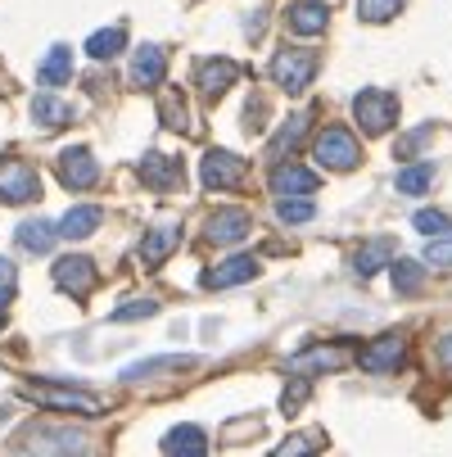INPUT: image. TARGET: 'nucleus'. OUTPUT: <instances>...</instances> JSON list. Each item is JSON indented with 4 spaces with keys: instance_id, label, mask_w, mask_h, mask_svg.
Listing matches in <instances>:
<instances>
[{
    "instance_id": "1",
    "label": "nucleus",
    "mask_w": 452,
    "mask_h": 457,
    "mask_svg": "<svg viewBox=\"0 0 452 457\" xmlns=\"http://www.w3.org/2000/svg\"><path fill=\"white\" fill-rule=\"evenodd\" d=\"M19 395L32 399V403H41V408H54V412H78V417L104 412V403H100L95 395H82V389H54V385H45V380H23Z\"/></svg>"
},
{
    "instance_id": "2",
    "label": "nucleus",
    "mask_w": 452,
    "mask_h": 457,
    "mask_svg": "<svg viewBox=\"0 0 452 457\" xmlns=\"http://www.w3.org/2000/svg\"><path fill=\"white\" fill-rule=\"evenodd\" d=\"M353 118H357V127L366 137H384L399 122V100L390 91H362L353 100Z\"/></svg>"
},
{
    "instance_id": "3",
    "label": "nucleus",
    "mask_w": 452,
    "mask_h": 457,
    "mask_svg": "<svg viewBox=\"0 0 452 457\" xmlns=\"http://www.w3.org/2000/svg\"><path fill=\"white\" fill-rule=\"evenodd\" d=\"M316 163L331 168V172H353L362 163V150H357L353 132H344V127H326V132L316 137Z\"/></svg>"
},
{
    "instance_id": "4",
    "label": "nucleus",
    "mask_w": 452,
    "mask_h": 457,
    "mask_svg": "<svg viewBox=\"0 0 452 457\" xmlns=\"http://www.w3.org/2000/svg\"><path fill=\"white\" fill-rule=\"evenodd\" d=\"M312 78H316V54H308V50H281V54L272 59V82H276L285 96L308 91Z\"/></svg>"
},
{
    "instance_id": "5",
    "label": "nucleus",
    "mask_w": 452,
    "mask_h": 457,
    "mask_svg": "<svg viewBox=\"0 0 452 457\" xmlns=\"http://www.w3.org/2000/svg\"><path fill=\"white\" fill-rule=\"evenodd\" d=\"M200 181L209 190H231V186L244 181V159L231 154V150H209L204 163H200Z\"/></svg>"
},
{
    "instance_id": "6",
    "label": "nucleus",
    "mask_w": 452,
    "mask_h": 457,
    "mask_svg": "<svg viewBox=\"0 0 452 457\" xmlns=\"http://www.w3.org/2000/svg\"><path fill=\"white\" fill-rule=\"evenodd\" d=\"M41 195V181L28 163H0V204H32Z\"/></svg>"
},
{
    "instance_id": "7",
    "label": "nucleus",
    "mask_w": 452,
    "mask_h": 457,
    "mask_svg": "<svg viewBox=\"0 0 452 457\" xmlns=\"http://www.w3.org/2000/svg\"><path fill=\"white\" fill-rule=\"evenodd\" d=\"M59 181L69 190H91L100 181V168H95V154L86 145H73L59 154Z\"/></svg>"
},
{
    "instance_id": "8",
    "label": "nucleus",
    "mask_w": 452,
    "mask_h": 457,
    "mask_svg": "<svg viewBox=\"0 0 452 457\" xmlns=\"http://www.w3.org/2000/svg\"><path fill=\"white\" fill-rule=\"evenodd\" d=\"M54 286L59 290H69V295H86L91 286H95V263H91V258H82V253H69V258H59V263H54Z\"/></svg>"
},
{
    "instance_id": "9",
    "label": "nucleus",
    "mask_w": 452,
    "mask_h": 457,
    "mask_svg": "<svg viewBox=\"0 0 452 457\" xmlns=\"http://www.w3.org/2000/svg\"><path fill=\"white\" fill-rule=\"evenodd\" d=\"M235 78H240V63H235V59H200V63H195V87H200V96H209V100H218Z\"/></svg>"
},
{
    "instance_id": "10",
    "label": "nucleus",
    "mask_w": 452,
    "mask_h": 457,
    "mask_svg": "<svg viewBox=\"0 0 452 457\" xmlns=\"http://www.w3.org/2000/svg\"><path fill=\"white\" fill-rule=\"evenodd\" d=\"M326 23H331V10L321 5V0H299V5L285 10V28L294 37H321V32H326Z\"/></svg>"
},
{
    "instance_id": "11",
    "label": "nucleus",
    "mask_w": 452,
    "mask_h": 457,
    "mask_svg": "<svg viewBox=\"0 0 452 457\" xmlns=\"http://www.w3.org/2000/svg\"><path fill=\"white\" fill-rule=\"evenodd\" d=\"M249 236V213L244 209H218L204 227V240L209 245H240Z\"/></svg>"
},
{
    "instance_id": "12",
    "label": "nucleus",
    "mask_w": 452,
    "mask_h": 457,
    "mask_svg": "<svg viewBox=\"0 0 452 457\" xmlns=\"http://www.w3.org/2000/svg\"><path fill=\"white\" fill-rule=\"evenodd\" d=\"M349 362V345H316V349H308V353H294L285 367L290 371H340Z\"/></svg>"
},
{
    "instance_id": "13",
    "label": "nucleus",
    "mask_w": 452,
    "mask_h": 457,
    "mask_svg": "<svg viewBox=\"0 0 452 457\" xmlns=\"http://www.w3.org/2000/svg\"><path fill=\"white\" fill-rule=\"evenodd\" d=\"M403 358H407L403 336H380L375 345H366V349H362V367H366V371H399V367H403Z\"/></svg>"
},
{
    "instance_id": "14",
    "label": "nucleus",
    "mask_w": 452,
    "mask_h": 457,
    "mask_svg": "<svg viewBox=\"0 0 452 457\" xmlns=\"http://www.w3.org/2000/svg\"><path fill=\"white\" fill-rule=\"evenodd\" d=\"M258 277V258L240 253V258H226V263H218L213 272H204V286L209 290H231V286H244Z\"/></svg>"
},
{
    "instance_id": "15",
    "label": "nucleus",
    "mask_w": 452,
    "mask_h": 457,
    "mask_svg": "<svg viewBox=\"0 0 452 457\" xmlns=\"http://www.w3.org/2000/svg\"><path fill=\"white\" fill-rule=\"evenodd\" d=\"M163 73H168L163 50H159V46H141V50H136V59H132V87L150 91V87H159V82H163Z\"/></svg>"
},
{
    "instance_id": "16",
    "label": "nucleus",
    "mask_w": 452,
    "mask_h": 457,
    "mask_svg": "<svg viewBox=\"0 0 452 457\" xmlns=\"http://www.w3.org/2000/svg\"><path fill=\"white\" fill-rule=\"evenodd\" d=\"M141 181L154 186V190H177L181 186V163L168 159V154H145L141 159Z\"/></svg>"
},
{
    "instance_id": "17",
    "label": "nucleus",
    "mask_w": 452,
    "mask_h": 457,
    "mask_svg": "<svg viewBox=\"0 0 452 457\" xmlns=\"http://www.w3.org/2000/svg\"><path fill=\"white\" fill-rule=\"evenodd\" d=\"M384 263H394V240H384V236L366 240V245L353 253V272H357V277H375Z\"/></svg>"
},
{
    "instance_id": "18",
    "label": "nucleus",
    "mask_w": 452,
    "mask_h": 457,
    "mask_svg": "<svg viewBox=\"0 0 452 457\" xmlns=\"http://www.w3.org/2000/svg\"><path fill=\"white\" fill-rule=\"evenodd\" d=\"M204 448H209V435L200 426H177L163 435V453L172 457H204Z\"/></svg>"
},
{
    "instance_id": "19",
    "label": "nucleus",
    "mask_w": 452,
    "mask_h": 457,
    "mask_svg": "<svg viewBox=\"0 0 452 457\" xmlns=\"http://www.w3.org/2000/svg\"><path fill=\"white\" fill-rule=\"evenodd\" d=\"M272 190L276 195H312L316 190V172H308L303 163H281L272 172Z\"/></svg>"
},
{
    "instance_id": "20",
    "label": "nucleus",
    "mask_w": 452,
    "mask_h": 457,
    "mask_svg": "<svg viewBox=\"0 0 452 457\" xmlns=\"http://www.w3.org/2000/svg\"><path fill=\"white\" fill-rule=\"evenodd\" d=\"M95 227H100V209H95V204H78L73 213H63V222H59V240H86Z\"/></svg>"
},
{
    "instance_id": "21",
    "label": "nucleus",
    "mask_w": 452,
    "mask_h": 457,
    "mask_svg": "<svg viewBox=\"0 0 452 457\" xmlns=\"http://www.w3.org/2000/svg\"><path fill=\"white\" fill-rule=\"evenodd\" d=\"M177 222H163V227H154L150 236H145V245H141V258H145V263L154 268V263H163V258L177 249Z\"/></svg>"
},
{
    "instance_id": "22",
    "label": "nucleus",
    "mask_w": 452,
    "mask_h": 457,
    "mask_svg": "<svg viewBox=\"0 0 452 457\" xmlns=\"http://www.w3.org/2000/svg\"><path fill=\"white\" fill-rule=\"evenodd\" d=\"M54 236H59V227H54V222H45V218H32V222H23V227H19V245H23L28 253H50Z\"/></svg>"
},
{
    "instance_id": "23",
    "label": "nucleus",
    "mask_w": 452,
    "mask_h": 457,
    "mask_svg": "<svg viewBox=\"0 0 452 457\" xmlns=\"http://www.w3.org/2000/svg\"><path fill=\"white\" fill-rule=\"evenodd\" d=\"M73 78V54H69V46H54L45 59H41V82L45 87H63Z\"/></svg>"
},
{
    "instance_id": "24",
    "label": "nucleus",
    "mask_w": 452,
    "mask_h": 457,
    "mask_svg": "<svg viewBox=\"0 0 452 457\" xmlns=\"http://www.w3.org/2000/svg\"><path fill=\"white\" fill-rule=\"evenodd\" d=\"M32 118L41 127H63V122H73V104L59 100V96H37L32 100Z\"/></svg>"
},
{
    "instance_id": "25",
    "label": "nucleus",
    "mask_w": 452,
    "mask_h": 457,
    "mask_svg": "<svg viewBox=\"0 0 452 457\" xmlns=\"http://www.w3.org/2000/svg\"><path fill=\"white\" fill-rule=\"evenodd\" d=\"M122 46H127V28H104V32H91V37H86V54L100 59V63L113 59Z\"/></svg>"
},
{
    "instance_id": "26",
    "label": "nucleus",
    "mask_w": 452,
    "mask_h": 457,
    "mask_svg": "<svg viewBox=\"0 0 452 457\" xmlns=\"http://www.w3.org/2000/svg\"><path fill=\"white\" fill-rule=\"evenodd\" d=\"M276 218H281V222H290V227H299V222H312V218H316V209L308 204V195H281Z\"/></svg>"
},
{
    "instance_id": "27",
    "label": "nucleus",
    "mask_w": 452,
    "mask_h": 457,
    "mask_svg": "<svg viewBox=\"0 0 452 457\" xmlns=\"http://www.w3.org/2000/svg\"><path fill=\"white\" fill-rule=\"evenodd\" d=\"M181 367H195V358H150V362H136V367H127L122 380H141V376H154V371H181Z\"/></svg>"
},
{
    "instance_id": "28",
    "label": "nucleus",
    "mask_w": 452,
    "mask_h": 457,
    "mask_svg": "<svg viewBox=\"0 0 452 457\" xmlns=\"http://www.w3.org/2000/svg\"><path fill=\"white\" fill-rule=\"evenodd\" d=\"M430 181H434V168H430V163H412V168H403V172L394 177V186H399L403 195H421V190H430Z\"/></svg>"
},
{
    "instance_id": "29",
    "label": "nucleus",
    "mask_w": 452,
    "mask_h": 457,
    "mask_svg": "<svg viewBox=\"0 0 452 457\" xmlns=\"http://www.w3.org/2000/svg\"><path fill=\"white\" fill-rule=\"evenodd\" d=\"M303 132H308V113H294V118L281 127V137L272 141V154H290L294 145H303Z\"/></svg>"
},
{
    "instance_id": "30",
    "label": "nucleus",
    "mask_w": 452,
    "mask_h": 457,
    "mask_svg": "<svg viewBox=\"0 0 452 457\" xmlns=\"http://www.w3.org/2000/svg\"><path fill=\"white\" fill-rule=\"evenodd\" d=\"M403 10V0H357V19L362 23H390Z\"/></svg>"
},
{
    "instance_id": "31",
    "label": "nucleus",
    "mask_w": 452,
    "mask_h": 457,
    "mask_svg": "<svg viewBox=\"0 0 452 457\" xmlns=\"http://www.w3.org/2000/svg\"><path fill=\"white\" fill-rule=\"evenodd\" d=\"M425 277H421V263H394V290L399 295H421Z\"/></svg>"
},
{
    "instance_id": "32",
    "label": "nucleus",
    "mask_w": 452,
    "mask_h": 457,
    "mask_svg": "<svg viewBox=\"0 0 452 457\" xmlns=\"http://www.w3.org/2000/svg\"><path fill=\"white\" fill-rule=\"evenodd\" d=\"M163 122L172 127V132H185V127H190V118H185V100H181V91H168V96H163Z\"/></svg>"
},
{
    "instance_id": "33",
    "label": "nucleus",
    "mask_w": 452,
    "mask_h": 457,
    "mask_svg": "<svg viewBox=\"0 0 452 457\" xmlns=\"http://www.w3.org/2000/svg\"><path fill=\"white\" fill-rule=\"evenodd\" d=\"M412 222H416L421 236H448V231H452V218H448V213H434V209H421Z\"/></svg>"
},
{
    "instance_id": "34",
    "label": "nucleus",
    "mask_w": 452,
    "mask_h": 457,
    "mask_svg": "<svg viewBox=\"0 0 452 457\" xmlns=\"http://www.w3.org/2000/svg\"><path fill=\"white\" fill-rule=\"evenodd\" d=\"M154 312H159L154 299H136V303H122V308L113 312V321H145V317H154Z\"/></svg>"
},
{
    "instance_id": "35",
    "label": "nucleus",
    "mask_w": 452,
    "mask_h": 457,
    "mask_svg": "<svg viewBox=\"0 0 452 457\" xmlns=\"http://www.w3.org/2000/svg\"><path fill=\"white\" fill-rule=\"evenodd\" d=\"M425 263H434V268H452V236L425 245Z\"/></svg>"
},
{
    "instance_id": "36",
    "label": "nucleus",
    "mask_w": 452,
    "mask_h": 457,
    "mask_svg": "<svg viewBox=\"0 0 452 457\" xmlns=\"http://www.w3.org/2000/svg\"><path fill=\"white\" fill-rule=\"evenodd\" d=\"M425 141H430V127H416L412 137H403V141L394 145V154H399V159H407V154H416V150H421Z\"/></svg>"
},
{
    "instance_id": "37",
    "label": "nucleus",
    "mask_w": 452,
    "mask_h": 457,
    "mask_svg": "<svg viewBox=\"0 0 452 457\" xmlns=\"http://www.w3.org/2000/svg\"><path fill=\"white\" fill-rule=\"evenodd\" d=\"M303 399H308V385H303V380H294V385H290V395L281 399V412H285V417H294Z\"/></svg>"
},
{
    "instance_id": "38",
    "label": "nucleus",
    "mask_w": 452,
    "mask_h": 457,
    "mask_svg": "<svg viewBox=\"0 0 452 457\" xmlns=\"http://www.w3.org/2000/svg\"><path fill=\"white\" fill-rule=\"evenodd\" d=\"M316 444H321V439H308V435H299V439H285L276 453H281V457H285V453H308V448H316Z\"/></svg>"
},
{
    "instance_id": "39",
    "label": "nucleus",
    "mask_w": 452,
    "mask_h": 457,
    "mask_svg": "<svg viewBox=\"0 0 452 457\" xmlns=\"http://www.w3.org/2000/svg\"><path fill=\"white\" fill-rule=\"evenodd\" d=\"M439 362L452 371V336H443V340H439Z\"/></svg>"
},
{
    "instance_id": "40",
    "label": "nucleus",
    "mask_w": 452,
    "mask_h": 457,
    "mask_svg": "<svg viewBox=\"0 0 452 457\" xmlns=\"http://www.w3.org/2000/svg\"><path fill=\"white\" fill-rule=\"evenodd\" d=\"M14 277H19L14 263H10V258H0V286H14Z\"/></svg>"
},
{
    "instance_id": "41",
    "label": "nucleus",
    "mask_w": 452,
    "mask_h": 457,
    "mask_svg": "<svg viewBox=\"0 0 452 457\" xmlns=\"http://www.w3.org/2000/svg\"><path fill=\"white\" fill-rule=\"evenodd\" d=\"M10 299H14V286H0V326H5V308H10Z\"/></svg>"
}]
</instances>
